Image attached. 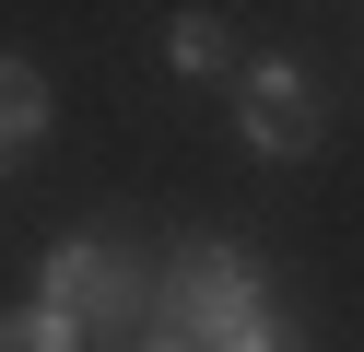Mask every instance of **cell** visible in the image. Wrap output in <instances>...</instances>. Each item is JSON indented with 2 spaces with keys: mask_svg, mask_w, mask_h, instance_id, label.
<instances>
[{
  "mask_svg": "<svg viewBox=\"0 0 364 352\" xmlns=\"http://www.w3.org/2000/svg\"><path fill=\"white\" fill-rule=\"evenodd\" d=\"M259 305H270V270H259V247H247V235H188V247L153 270V317H165V329H188L200 352H212V341H235Z\"/></svg>",
  "mask_w": 364,
  "mask_h": 352,
  "instance_id": "6da1fadb",
  "label": "cell"
},
{
  "mask_svg": "<svg viewBox=\"0 0 364 352\" xmlns=\"http://www.w3.org/2000/svg\"><path fill=\"white\" fill-rule=\"evenodd\" d=\"M36 305H59L82 341H141V317H153V270H141L129 247H106V235H59L48 270H36Z\"/></svg>",
  "mask_w": 364,
  "mask_h": 352,
  "instance_id": "7a4b0ae2",
  "label": "cell"
},
{
  "mask_svg": "<svg viewBox=\"0 0 364 352\" xmlns=\"http://www.w3.org/2000/svg\"><path fill=\"white\" fill-rule=\"evenodd\" d=\"M235 129H247V153L294 164V153L329 141V94H317L294 59H235Z\"/></svg>",
  "mask_w": 364,
  "mask_h": 352,
  "instance_id": "3957f363",
  "label": "cell"
},
{
  "mask_svg": "<svg viewBox=\"0 0 364 352\" xmlns=\"http://www.w3.org/2000/svg\"><path fill=\"white\" fill-rule=\"evenodd\" d=\"M48 141V70L36 59H0V176Z\"/></svg>",
  "mask_w": 364,
  "mask_h": 352,
  "instance_id": "277c9868",
  "label": "cell"
},
{
  "mask_svg": "<svg viewBox=\"0 0 364 352\" xmlns=\"http://www.w3.org/2000/svg\"><path fill=\"white\" fill-rule=\"evenodd\" d=\"M165 70L176 82H223V70H235V23L223 12H176L165 23Z\"/></svg>",
  "mask_w": 364,
  "mask_h": 352,
  "instance_id": "5b68a950",
  "label": "cell"
},
{
  "mask_svg": "<svg viewBox=\"0 0 364 352\" xmlns=\"http://www.w3.org/2000/svg\"><path fill=\"white\" fill-rule=\"evenodd\" d=\"M0 352H95V341H82L59 305H12V317H0Z\"/></svg>",
  "mask_w": 364,
  "mask_h": 352,
  "instance_id": "8992f818",
  "label": "cell"
},
{
  "mask_svg": "<svg viewBox=\"0 0 364 352\" xmlns=\"http://www.w3.org/2000/svg\"><path fill=\"white\" fill-rule=\"evenodd\" d=\"M212 352H306V329H294L282 305H259V317H247L235 341H212Z\"/></svg>",
  "mask_w": 364,
  "mask_h": 352,
  "instance_id": "52a82bcc",
  "label": "cell"
},
{
  "mask_svg": "<svg viewBox=\"0 0 364 352\" xmlns=\"http://www.w3.org/2000/svg\"><path fill=\"white\" fill-rule=\"evenodd\" d=\"M129 352H200V341H188V329H165V317H141V341H129Z\"/></svg>",
  "mask_w": 364,
  "mask_h": 352,
  "instance_id": "ba28073f",
  "label": "cell"
}]
</instances>
